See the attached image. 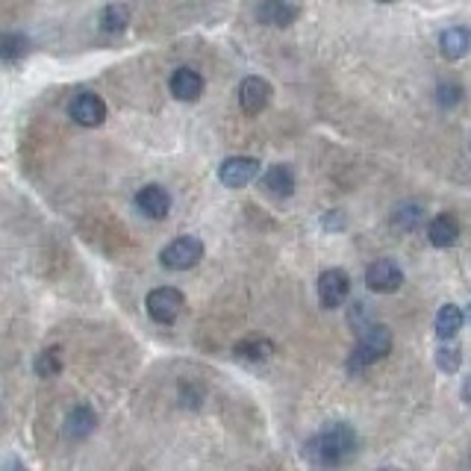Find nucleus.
<instances>
[{"mask_svg":"<svg viewBox=\"0 0 471 471\" xmlns=\"http://www.w3.org/2000/svg\"><path fill=\"white\" fill-rule=\"evenodd\" d=\"M356 451H359V436L351 425H345V421H333V425L318 430L316 436L306 442V456L316 466H325V468L351 463Z\"/></svg>","mask_w":471,"mask_h":471,"instance_id":"obj_1","label":"nucleus"},{"mask_svg":"<svg viewBox=\"0 0 471 471\" xmlns=\"http://www.w3.org/2000/svg\"><path fill=\"white\" fill-rule=\"evenodd\" d=\"M392 345H395V336L386 325H371L359 333V339L354 345V351L348 356V368L351 371H363L368 366L380 363V359H386L392 354Z\"/></svg>","mask_w":471,"mask_h":471,"instance_id":"obj_2","label":"nucleus"},{"mask_svg":"<svg viewBox=\"0 0 471 471\" xmlns=\"http://www.w3.org/2000/svg\"><path fill=\"white\" fill-rule=\"evenodd\" d=\"M204 259V242L195 236H177L175 242H168L159 254V263L171 271H189Z\"/></svg>","mask_w":471,"mask_h":471,"instance_id":"obj_3","label":"nucleus"},{"mask_svg":"<svg viewBox=\"0 0 471 471\" xmlns=\"http://www.w3.org/2000/svg\"><path fill=\"white\" fill-rule=\"evenodd\" d=\"M145 306H147V316H151L154 321H159V325H171V321H177V316L183 313L185 297L175 286H159L147 295Z\"/></svg>","mask_w":471,"mask_h":471,"instance_id":"obj_4","label":"nucleus"},{"mask_svg":"<svg viewBox=\"0 0 471 471\" xmlns=\"http://www.w3.org/2000/svg\"><path fill=\"white\" fill-rule=\"evenodd\" d=\"M404 283V271L395 259H375L366 268V286L375 295H392L398 292Z\"/></svg>","mask_w":471,"mask_h":471,"instance_id":"obj_5","label":"nucleus"},{"mask_svg":"<svg viewBox=\"0 0 471 471\" xmlns=\"http://www.w3.org/2000/svg\"><path fill=\"white\" fill-rule=\"evenodd\" d=\"M351 295V277L342 268H327L318 277V301L325 309H336L348 301Z\"/></svg>","mask_w":471,"mask_h":471,"instance_id":"obj_6","label":"nucleus"},{"mask_svg":"<svg viewBox=\"0 0 471 471\" xmlns=\"http://www.w3.org/2000/svg\"><path fill=\"white\" fill-rule=\"evenodd\" d=\"M259 177V163L254 156H230L218 168V180L227 189H245L247 183H254Z\"/></svg>","mask_w":471,"mask_h":471,"instance_id":"obj_7","label":"nucleus"},{"mask_svg":"<svg viewBox=\"0 0 471 471\" xmlns=\"http://www.w3.org/2000/svg\"><path fill=\"white\" fill-rule=\"evenodd\" d=\"M71 118L80 124V127H101L106 118V104L104 97H97L92 92H83L71 101Z\"/></svg>","mask_w":471,"mask_h":471,"instance_id":"obj_8","label":"nucleus"},{"mask_svg":"<svg viewBox=\"0 0 471 471\" xmlns=\"http://www.w3.org/2000/svg\"><path fill=\"white\" fill-rule=\"evenodd\" d=\"M271 101V85L263 77H245L239 85V106L245 115H259Z\"/></svg>","mask_w":471,"mask_h":471,"instance_id":"obj_9","label":"nucleus"},{"mask_svg":"<svg viewBox=\"0 0 471 471\" xmlns=\"http://www.w3.org/2000/svg\"><path fill=\"white\" fill-rule=\"evenodd\" d=\"M275 354V342L268 336H245L233 345V356L239 359V363H247V366H263Z\"/></svg>","mask_w":471,"mask_h":471,"instance_id":"obj_10","label":"nucleus"},{"mask_svg":"<svg viewBox=\"0 0 471 471\" xmlns=\"http://www.w3.org/2000/svg\"><path fill=\"white\" fill-rule=\"evenodd\" d=\"M135 206L142 209V215L154 218V221H163L168 213H171V195L163 189V185H145V189H139V195H135Z\"/></svg>","mask_w":471,"mask_h":471,"instance_id":"obj_11","label":"nucleus"},{"mask_svg":"<svg viewBox=\"0 0 471 471\" xmlns=\"http://www.w3.org/2000/svg\"><path fill=\"white\" fill-rule=\"evenodd\" d=\"M168 85H171V95L183 104H195L197 97L204 95V77L195 68H177L171 74Z\"/></svg>","mask_w":471,"mask_h":471,"instance_id":"obj_12","label":"nucleus"},{"mask_svg":"<svg viewBox=\"0 0 471 471\" xmlns=\"http://www.w3.org/2000/svg\"><path fill=\"white\" fill-rule=\"evenodd\" d=\"M427 239L433 247H454L456 239H460V221L451 213H439L430 218L427 225Z\"/></svg>","mask_w":471,"mask_h":471,"instance_id":"obj_13","label":"nucleus"},{"mask_svg":"<svg viewBox=\"0 0 471 471\" xmlns=\"http://www.w3.org/2000/svg\"><path fill=\"white\" fill-rule=\"evenodd\" d=\"M256 18L266 27H289L297 18V6H292L289 0H263L256 9Z\"/></svg>","mask_w":471,"mask_h":471,"instance_id":"obj_14","label":"nucleus"},{"mask_svg":"<svg viewBox=\"0 0 471 471\" xmlns=\"http://www.w3.org/2000/svg\"><path fill=\"white\" fill-rule=\"evenodd\" d=\"M259 185H263V192H268L271 197H289L295 192V171L289 165H271L263 180H259Z\"/></svg>","mask_w":471,"mask_h":471,"instance_id":"obj_15","label":"nucleus"},{"mask_svg":"<svg viewBox=\"0 0 471 471\" xmlns=\"http://www.w3.org/2000/svg\"><path fill=\"white\" fill-rule=\"evenodd\" d=\"M97 427V416L92 406H74V410L68 413L65 418V425H62V430H65V436L68 439H85V436H92V430Z\"/></svg>","mask_w":471,"mask_h":471,"instance_id":"obj_16","label":"nucleus"},{"mask_svg":"<svg viewBox=\"0 0 471 471\" xmlns=\"http://www.w3.org/2000/svg\"><path fill=\"white\" fill-rule=\"evenodd\" d=\"M466 325V309H460L456 304H445L439 306V313H436V336L445 339V342H451L460 336V330Z\"/></svg>","mask_w":471,"mask_h":471,"instance_id":"obj_17","label":"nucleus"},{"mask_svg":"<svg viewBox=\"0 0 471 471\" xmlns=\"http://www.w3.org/2000/svg\"><path fill=\"white\" fill-rule=\"evenodd\" d=\"M439 51L445 59H463L471 54V27H451L439 35Z\"/></svg>","mask_w":471,"mask_h":471,"instance_id":"obj_18","label":"nucleus"},{"mask_svg":"<svg viewBox=\"0 0 471 471\" xmlns=\"http://www.w3.org/2000/svg\"><path fill=\"white\" fill-rule=\"evenodd\" d=\"M421 221H425V209H421V204H416V201H406L392 213V227L401 233H413Z\"/></svg>","mask_w":471,"mask_h":471,"instance_id":"obj_19","label":"nucleus"},{"mask_svg":"<svg viewBox=\"0 0 471 471\" xmlns=\"http://www.w3.org/2000/svg\"><path fill=\"white\" fill-rule=\"evenodd\" d=\"M27 51H30V39L24 33L12 30V33L0 35V59L4 62H18L27 56Z\"/></svg>","mask_w":471,"mask_h":471,"instance_id":"obj_20","label":"nucleus"},{"mask_svg":"<svg viewBox=\"0 0 471 471\" xmlns=\"http://www.w3.org/2000/svg\"><path fill=\"white\" fill-rule=\"evenodd\" d=\"M127 24H130V6H124V4H109L104 12H101V27L106 33H121V30H127Z\"/></svg>","mask_w":471,"mask_h":471,"instance_id":"obj_21","label":"nucleus"},{"mask_svg":"<svg viewBox=\"0 0 471 471\" xmlns=\"http://www.w3.org/2000/svg\"><path fill=\"white\" fill-rule=\"evenodd\" d=\"M62 371V348L59 345H54V348L42 351L39 356H35V375L39 377H54Z\"/></svg>","mask_w":471,"mask_h":471,"instance_id":"obj_22","label":"nucleus"},{"mask_svg":"<svg viewBox=\"0 0 471 471\" xmlns=\"http://www.w3.org/2000/svg\"><path fill=\"white\" fill-rule=\"evenodd\" d=\"M436 366L445 371V375H454V371L463 366L460 345H442V348L436 351Z\"/></svg>","mask_w":471,"mask_h":471,"instance_id":"obj_23","label":"nucleus"},{"mask_svg":"<svg viewBox=\"0 0 471 471\" xmlns=\"http://www.w3.org/2000/svg\"><path fill=\"white\" fill-rule=\"evenodd\" d=\"M436 101L442 109H454V106H460L463 101V85L460 83H454V80H445L436 85Z\"/></svg>","mask_w":471,"mask_h":471,"instance_id":"obj_24","label":"nucleus"},{"mask_svg":"<svg viewBox=\"0 0 471 471\" xmlns=\"http://www.w3.org/2000/svg\"><path fill=\"white\" fill-rule=\"evenodd\" d=\"M4 471H27V468H24V463H18V460H9L4 466Z\"/></svg>","mask_w":471,"mask_h":471,"instance_id":"obj_25","label":"nucleus"},{"mask_svg":"<svg viewBox=\"0 0 471 471\" xmlns=\"http://www.w3.org/2000/svg\"><path fill=\"white\" fill-rule=\"evenodd\" d=\"M463 398H466V404L471 406V377L466 380V386H463Z\"/></svg>","mask_w":471,"mask_h":471,"instance_id":"obj_26","label":"nucleus"},{"mask_svg":"<svg viewBox=\"0 0 471 471\" xmlns=\"http://www.w3.org/2000/svg\"><path fill=\"white\" fill-rule=\"evenodd\" d=\"M466 321H471V304H468V309H466Z\"/></svg>","mask_w":471,"mask_h":471,"instance_id":"obj_27","label":"nucleus"},{"mask_svg":"<svg viewBox=\"0 0 471 471\" xmlns=\"http://www.w3.org/2000/svg\"><path fill=\"white\" fill-rule=\"evenodd\" d=\"M377 4H395V0H377Z\"/></svg>","mask_w":471,"mask_h":471,"instance_id":"obj_28","label":"nucleus"},{"mask_svg":"<svg viewBox=\"0 0 471 471\" xmlns=\"http://www.w3.org/2000/svg\"><path fill=\"white\" fill-rule=\"evenodd\" d=\"M375 471H392V468H375Z\"/></svg>","mask_w":471,"mask_h":471,"instance_id":"obj_29","label":"nucleus"}]
</instances>
